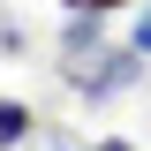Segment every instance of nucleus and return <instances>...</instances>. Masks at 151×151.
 <instances>
[{
	"label": "nucleus",
	"instance_id": "nucleus-1",
	"mask_svg": "<svg viewBox=\"0 0 151 151\" xmlns=\"http://www.w3.org/2000/svg\"><path fill=\"white\" fill-rule=\"evenodd\" d=\"M60 68H68L76 98L106 106V98L136 91L144 53H136V45H106V15H68V30H60Z\"/></svg>",
	"mask_w": 151,
	"mask_h": 151
},
{
	"label": "nucleus",
	"instance_id": "nucleus-2",
	"mask_svg": "<svg viewBox=\"0 0 151 151\" xmlns=\"http://www.w3.org/2000/svg\"><path fill=\"white\" fill-rule=\"evenodd\" d=\"M23 136H30V106L23 98H0V151H15Z\"/></svg>",
	"mask_w": 151,
	"mask_h": 151
},
{
	"label": "nucleus",
	"instance_id": "nucleus-3",
	"mask_svg": "<svg viewBox=\"0 0 151 151\" xmlns=\"http://www.w3.org/2000/svg\"><path fill=\"white\" fill-rule=\"evenodd\" d=\"M68 15H113V8H136V0H60Z\"/></svg>",
	"mask_w": 151,
	"mask_h": 151
},
{
	"label": "nucleus",
	"instance_id": "nucleus-4",
	"mask_svg": "<svg viewBox=\"0 0 151 151\" xmlns=\"http://www.w3.org/2000/svg\"><path fill=\"white\" fill-rule=\"evenodd\" d=\"M129 45H136V53L151 60V8H144V15H136V30H129Z\"/></svg>",
	"mask_w": 151,
	"mask_h": 151
},
{
	"label": "nucleus",
	"instance_id": "nucleus-5",
	"mask_svg": "<svg viewBox=\"0 0 151 151\" xmlns=\"http://www.w3.org/2000/svg\"><path fill=\"white\" fill-rule=\"evenodd\" d=\"M83 151H136L129 136H98V144H83Z\"/></svg>",
	"mask_w": 151,
	"mask_h": 151
},
{
	"label": "nucleus",
	"instance_id": "nucleus-6",
	"mask_svg": "<svg viewBox=\"0 0 151 151\" xmlns=\"http://www.w3.org/2000/svg\"><path fill=\"white\" fill-rule=\"evenodd\" d=\"M0 53H15V30H0Z\"/></svg>",
	"mask_w": 151,
	"mask_h": 151
}]
</instances>
